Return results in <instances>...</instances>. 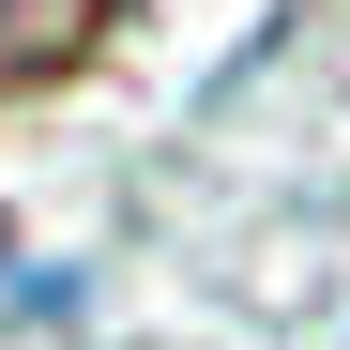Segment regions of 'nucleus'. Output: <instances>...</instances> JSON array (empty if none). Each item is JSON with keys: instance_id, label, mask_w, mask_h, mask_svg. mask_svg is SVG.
Segmentation results:
<instances>
[{"instance_id": "obj_1", "label": "nucleus", "mask_w": 350, "mask_h": 350, "mask_svg": "<svg viewBox=\"0 0 350 350\" xmlns=\"http://www.w3.org/2000/svg\"><path fill=\"white\" fill-rule=\"evenodd\" d=\"M0 62H31V0H0Z\"/></svg>"}]
</instances>
